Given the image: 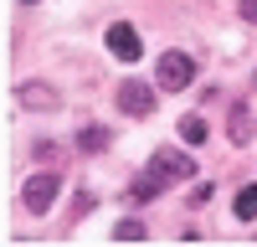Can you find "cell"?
I'll return each mask as SVG.
<instances>
[{"mask_svg":"<svg viewBox=\"0 0 257 247\" xmlns=\"http://www.w3.org/2000/svg\"><path fill=\"white\" fill-rule=\"evenodd\" d=\"M21 103H26V108H57V88H41V82H26V88H21Z\"/></svg>","mask_w":257,"mask_h":247,"instance_id":"cell-7","label":"cell"},{"mask_svg":"<svg viewBox=\"0 0 257 247\" xmlns=\"http://www.w3.org/2000/svg\"><path fill=\"white\" fill-rule=\"evenodd\" d=\"M118 108L144 118L149 108H155V88H149V82H123V88H118Z\"/></svg>","mask_w":257,"mask_h":247,"instance_id":"cell-5","label":"cell"},{"mask_svg":"<svg viewBox=\"0 0 257 247\" xmlns=\"http://www.w3.org/2000/svg\"><path fill=\"white\" fill-rule=\"evenodd\" d=\"M149 170H160L165 185H170V180H190V175H196V160L180 155V150H160L155 160H149Z\"/></svg>","mask_w":257,"mask_h":247,"instance_id":"cell-3","label":"cell"},{"mask_svg":"<svg viewBox=\"0 0 257 247\" xmlns=\"http://www.w3.org/2000/svg\"><path fill=\"white\" fill-rule=\"evenodd\" d=\"M77 144H82V150H103V144H108V134H103V129H82Z\"/></svg>","mask_w":257,"mask_h":247,"instance_id":"cell-11","label":"cell"},{"mask_svg":"<svg viewBox=\"0 0 257 247\" xmlns=\"http://www.w3.org/2000/svg\"><path fill=\"white\" fill-rule=\"evenodd\" d=\"M247 139H252V113L231 108V144H247Z\"/></svg>","mask_w":257,"mask_h":247,"instance_id":"cell-8","label":"cell"},{"mask_svg":"<svg viewBox=\"0 0 257 247\" xmlns=\"http://www.w3.org/2000/svg\"><path fill=\"white\" fill-rule=\"evenodd\" d=\"M155 82H160L165 93H185L190 82H196V62H190L185 52H165L160 67H155Z\"/></svg>","mask_w":257,"mask_h":247,"instance_id":"cell-1","label":"cell"},{"mask_svg":"<svg viewBox=\"0 0 257 247\" xmlns=\"http://www.w3.org/2000/svg\"><path fill=\"white\" fill-rule=\"evenodd\" d=\"M180 134H185V144H201V139H206V118H196V113L180 118Z\"/></svg>","mask_w":257,"mask_h":247,"instance_id":"cell-10","label":"cell"},{"mask_svg":"<svg viewBox=\"0 0 257 247\" xmlns=\"http://www.w3.org/2000/svg\"><path fill=\"white\" fill-rule=\"evenodd\" d=\"M160 191H165V175H160V170H144L134 185H128V196H134V201H155Z\"/></svg>","mask_w":257,"mask_h":247,"instance_id":"cell-6","label":"cell"},{"mask_svg":"<svg viewBox=\"0 0 257 247\" xmlns=\"http://www.w3.org/2000/svg\"><path fill=\"white\" fill-rule=\"evenodd\" d=\"M57 191H62L57 170H41V175H31V180H26L21 201H26V211H31V216H47V211H52V201H57Z\"/></svg>","mask_w":257,"mask_h":247,"instance_id":"cell-2","label":"cell"},{"mask_svg":"<svg viewBox=\"0 0 257 247\" xmlns=\"http://www.w3.org/2000/svg\"><path fill=\"white\" fill-rule=\"evenodd\" d=\"M108 52H113L118 62H139L144 41H139V31L128 26V21H118V26H108Z\"/></svg>","mask_w":257,"mask_h":247,"instance_id":"cell-4","label":"cell"},{"mask_svg":"<svg viewBox=\"0 0 257 247\" xmlns=\"http://www.w3.org/2000/svg\"><path fill=\"white\" fill-rule=\"evenodd\" d=\"M113 237H123V242L134 237V242H139V237H144V221H139V216H134V221H118V226H113Z\"/></svg>","mask_w":257,"mask_h":247,"instance_id":"cell-12","label":"cell"},{"mask_svg":"<svg viewBox=\"0 0 257 247\" xmlns=\"http://www.w3.org/2000/svg\"><path fill=\"white\" fill-rule=\"evenodd\" d=\"M237 216L257 221V185H242V191H237Z\"/></svg>","mask_w":257,"mask_h":247,"instance_id":"cell-9","label":"cell"},{"mask_svg":"<svg viewBox=\"0 0 257 247\" xmlns=\"http://www.w3.org/2000/svg\"><path fill=\"white\" fill-rule=\"evenodd\" d=\"M242 16H247V21H257V0H242Z\"/></svg>","mask_w":257,"mask_h":247,"instance_id":"cell-13","label":"cell"}]
</instances>
